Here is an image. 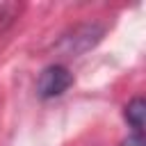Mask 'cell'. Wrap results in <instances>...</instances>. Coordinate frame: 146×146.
Listing matches in <instances>:
<instances>
[{"instance_id":"cell-3","label":"cell","mask_w":146,"mask_h":146,"mask_svg":"<svg viewBox=\"0 0 146 146\" xmlns=\"http://www.w3.org/2000/svg\"><path fill=\"white\" fill-rule=\"evenodd\" d=\"M125 119L135 128V132H144V121H146V103H144V98H132L125 105Z\"/></svg>"},{"instance_id":"cell-2","label":"cell","mask_w":146,"mask_h":146,"mask_svg":"<svg viewBox=\"0 0 146 146\" xmlns=\"http://www.w3.org/2000/svg\"><path fill=\"white\" fill-rule=\"evenodd\" d=\"M71 84H73V73L62 64H50L41 71L36 80V94L41 98H55L62 96Z\"/></svg>"},{"instance_id":"cell-4","label":"cell","mask_w":146,"mask_h":146,"mask_svg":"<svg viewBox=\"0 0 146 146\" xmlns=\"http://www.w3.org/2000/svg\"><path fill=\"white\" fill-rule=\"evenodd\" d=\"M121 146H146L144 132H132V135H128V137L121 141Z\"/></svg>"},{"instance_id":"cell-1","label":"cell","mask_w":146,"mask_h":146,"mask_svg":"<svg viewBox=\"0 0 146 146\" xmlns=\"http://www.w3.org/2000/svg\"><path fill=\"white\" fill-rule=\"evenodd\" d=\"M103 36V27L98 23H82L75 25L68 34H64L57 43V50L66 57H78L82 52H87L89 48H94Z\"/></svg>"}]
</instances>
